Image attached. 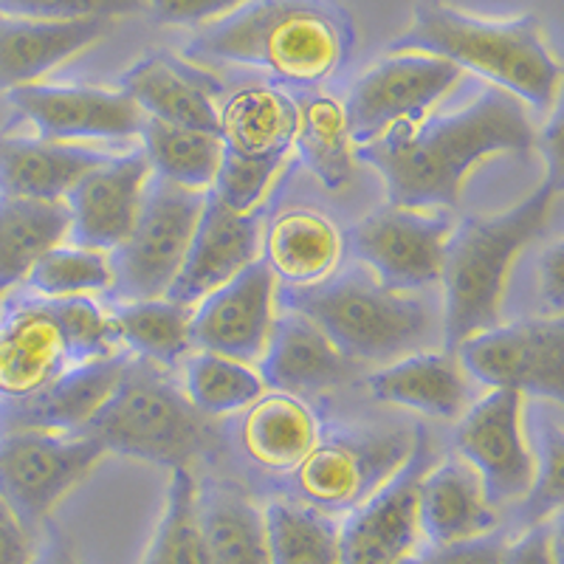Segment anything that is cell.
Returning <instances> with one entry per match:
<instances>
[{
	"label": "cell",
	"mask_w": 564,
	"mask_h": 564,
	"mask_svg": "<svg viewBox=\"0 0 564 564\" xmlns=\"http://www.w3.org/2000/svg\"><path fill=\"white\" fill-rule=\"evenodd\" d=\"M536 133L520 99L500 88L475 102L421 122L395 124L356 148V159L379 173L387 204L437 209L460 200L468 173L488 155L525 153Z\"/></svg>",
	"instance_id": "obj_1"
},
{
	"label": "cell",
	"mask_w": 564,
	"mask_h": 564,
	"mask_svg": "<svg viewBox=\"0 0 564 564\" xmlns=\"http://www.w3.org/2000/svg\"><path fill=\"white\" fill-rule=\"evenodd\" d=\"M350 52V18L327 0H249L186 45V57L265 70L296 88L334 77Z\"/></svg>",
	"instance_id": "obj_2"
},
{
	"label": "cell",
	"mask_w": 564,
	"mask_h": 564,
	"mask_svg": "<svg viewBox=\"0 0 564 564\" xmlns=\"http://www.w3.org/2000/svg\"><path fill=\"white\" fill-rule=\"evenodd\" d=\"M401 52L432 54L460 70H475L539 113H547L558 97L562 65L547 48L536 14L491 20L441 0H421L410 29L390 43V54Z\"/></svg>",
	"instance_id": "obj_3"
},
{
	"label": "cell",
	"mask_w": 564,
	"mask_h": 564,
	"mask_svg": "<svg viewBox=\"0 0 564 564\" xmlns=\"http://www.w3.org/2000/svg\"><path fill=\"white\" fill-rule=\"evenodd\" d=\"M558 189L539 184L525 200L500 215L457 224L443 246V341L452 352L468 336L500 322L508 271L522 249L545 231Z\"/></svg>",
	"instance_id": "obj_4"
},
{
	"label": "cell",
	"mask_w": 564,
	"mask_h": 564,
	"mask_svg": "<svg viewBox=\"0 0 564 564\" xmlns=\"http://www.w3.org/2000/svg\"><path fill=\"white\" fill-rule=\"evenodd\" d=\"M285 308L314 322L336 350L356 361H398L423 347L435 316L406 291L384 289L370 271L352 269L339 276L282 291Z\"/></svg>",
	"instance_id": "obj_5"
},
{
	"label": "cell",
	"mask_w": 564,
	"mask_h": 564,
	"mask_svg": "<svg viewBox=\"0 0 564 564\" xmlns=\"http://www.w3.org/2000/svg\"><path fill=\"white\" fill-rule=\"evenodd\" d=\"M77 435L94 437L105 452L167 466L170 471L189 468L209 443L204 415L159 372V365L144 359H128L113 395Z\"/></svg>",
	"instance_id": "obj_6"
},
{
	"label": "cell",
	"mask_w": 564,
	"mask_h": 564,
	"mask_svg": "<svg viewBox=\"0 0 564 564\" xmlns=\"http://www.w3.org/2000/svg\"><path fill=\"white\" fill-rule=\"evenodd\" d=\"M206 193L170 181H148L139 218L128 238L108 254L113 296L119 302L161 300L178 276L193 231L204 212Z\"/></svg>",
	"instance_id": "obj_7"
},
{
	"label": "cell",
	"mask_w": 564,
	"mask_h": 564,
	"mask_svg": "<svg viewBox=\"0 0 564 564\" xmlns=\"http://www.w3.org/2000/svg\"><path fill=\"white\" fill-rule=\"evenodd\" d=\"M105 449L77 432L0 435V500L29 531L52 520L57 502L94 471Z\"/></svg>",
	"instance_id": "obj_8"
},
{
	"label": "cell",
	"mask_w": 564,
	"mask_h": 564,
	"mask_svg": "<svg viewBox=\"0 0 564 564\" xmlns=\"http://www.w3.org/2000/svg\"><path fill=\"white\" fill-rule=\"evenodd\" d=\"M460 370L491 390L562 401L564 322L562 316L491 325L468 336L455 350Z\"/></svg>",
	"instance_id": "obj_9"
},
{
	"label": "cell",
	"mask_w": 564,
	"mask_h": 564,
	"mask_svg": "<svg viewBox=\"0 0 564 564\" xmlns=\"http://www.w3.org/2000/svg\"><path fill=\"white\" fill-rule=\"evenodd\" d=\"M460 74L449 59L417 52L390 54L367 68L341 105L352 148H361L395 124L421 122L432 105L460 83Z\"/></svg>",
	"instance_id": "obj_10"
},
{
	"label": "cell",
	"mask_w": 564,
	"mask_h": 564,
	"mask_svg": "<svg viewBox=\"0 0 564 564\" xmlns=\"http://www.w3.org/2000/svg\"><path fill=\"white\" fill-rule=\"evenodd\" d=\"M412 441L404 430L316 441L294 466L296 494L322 513L352 511L404 466Z\"/></svg>",
	"instance_id": "obj_11"
},
{
	"label": "cell",
	"mask_w": 564,
	"mask_h": 564,
	"mask_svg": "<svg viewBox=\"0 0 564 564\" xmlns=\"http://www.w3.org/2000/svg\"><path fill=\"white\" fill-rule=\"evenodd\" d=\"M449 220L426 209L379 206L350 229L352 257L392 291H412L441 280Z\"/></svg>",
	"instance_id": "obj_12"
},
{
	"label": "cell",
	"mask_w": 564,
	"mask_h": 564,
	"mask_svg": "<svg viewBox=\"0 0 564 564\" xmlns=\"http://www.w3.org/2000/svg\"><path fill=\"white\" fill-rule=\"evenodd\" d=\"M430 443L417 426L412 452L395 475L339 525V564H398L412 556L421 536L417 488L430 468Z\"/></svg>",
	"instance_id": "obj_13"
},
{
	"label": "cell",
	"mask_w": 564,
	"mask_h": 564,
	"mask_svg": "<svg viewBox=\"0 0 564 564\" xmlns=\"http://www.w3.org/2000/svg\"><path fill=\"white\" fill-rule=\"evenodd\" d=\"M455 446L460 460L475 468L486 500H525L533 482V455L522 426V395L511 390H491L457 421Z\"/></svg>",
	"instance_id": "obj_14"
},
{
	"label": "cell",
	"mask_w": 564,
	"mask_h": 564,
	"mask_svg": "<svg viewBox=\"0 0 564 564\" xmlns=\"http://www.w3.org/2000/svg\"><path fill=\"white\" fill-rule=\"evenodd\" d=\"M7 99L34 124L40 139L85 144V141H124L141 133L144 113L122 90L88 85H20Z\"/></svg>",
	"instance_id": "obj_15"
},
{
	"label": "cell",
	"mask_w": 564,
	"mask_h": 564,
	"mask_svg": "<svg viewBox=\"0 0 564 564\" xmlns=\"http://www.w3.org/2000/svg\"><path fill=\"white\" fill-rule=\"evenodd\" d=\"M276 280L263 260L231 276L218 291L193 305L189 345L200 352L257 365L274 327Z\"/></svg>",
	"instance_id": "obj_16"
},
{
	"label": "cell",
	"mask_w": 564,
	"mask_h": 564,
	"mask_svg": "<svg viewBox=\"0 0 564 564\" xmlns=\"http://www.w3.org/2000/svg\"><path fill=\"white\" fill-rule=\"evenodd\" d=\"M150 181L148 155L130 150L108 155L102 164L79 178L65 195L70 215L68 238L74 246L94 251H113L133 229Z\"/></svg>",
	"instance_id": "obj_17"
},
{
	"label": "cell",
	"mask_w": 564,
	"mask_h": 564,
	"mask_svg": "<svg viewBox=\"0 0 564 564\" xmlns=\"http://www.w3.org/2000/svg\"><path fill=\"white\" fill-rule=\"evenodd\" d=\"M260 246H263V238H260L254 212L251 215L231 212L215 195L206 193L204 212H200L178 276L170 285L167 300L178 305H195L206 294L226 285L231 276H238L240 271L257 263Z\"/></svg>",
	"instance_id": "obj_18"
},
{
	"label": "cell",
	"mask_w": 564,
	"mask_h": 564,
	"mask_svg": "<svg viewBox=\"0 0 564 564\" xmlns=\"http://www.w3.org/2000/svg\"><path fill=\"white\" fill-rule=\"evenodd\" d=\"M124 365H128V356L122 352L70 365L34 395L20 398V401H0V435L83 430L113 395Z\"/></svg>",
	"instance_id": "obj_19"
},
{
	"label": "cell",
	"mask_w": 564,
	"mask_h": 564,
	"mask_svg": "<svg viewBox=\"0 0 564 564\" xmlns=\"http://www.w3.org/2000/svg\"><path fill=\"white\" fill-rule=\"evenodd\" d=\"M68 347L43 296L7 302L0 311V401H20L68 370Z\"/></svg>",
	"instance_id": "obj_20"
},
{
	"label": "cell",
	"mask_w": 564,
	"mask_h": 564,
	"mask_svg": "<svg viewBox=\"0 0 564 564\" xmlns=\"http://www.w3.org/2000/svg\"><path fill=\"white\" fill-rule=\"evenodd\" d=\"M119 90L128 94L148 119L220 135L215 102L218 83L173 54L161 52L139 59L133 68H128Z\"/></svg>",
	"instance_id": "obj_21"
},
{
	"label": "cell",
	"mask_w": 564,
	"mask_h": 564,
	"mask_svg": "<svg viewBox=\"0 0 564 564\" xmlns=\"http://www.w3.org/2000/svg\"><path fill=\"white\" fill-rule=\"evenodd\" d=\"M113 20H29L0 14V90L34 85L88 45L105 37Z\"/></svg>",
	"instance_id": "obj_22"
},
{
	"label": "cell",
	"mask_w": 564,
	"mask_h": 564,
	"mask_svg": "<svg viewBox=\"0 0 564 564\" xmlns=\"http://www.w3.org/2000/svg\"><path fill=\"white\" fill-rule=\"evenodd\" d=\"M352 376V361L345 359L334 341L305 316L289 311L274 319L269 345L260 359V379L276 392L330 390Z\"/></svg>",
	"instance_id": "obj_23"
},
{
	"label": "cell",
	"mask_w": 564,
	"mask_h": 564,
	"mask_svg": "<svg viewBox=\"0 0 564 564\" xmlns=\"http://www.w3.org/2000/svg\"><path fill=\"white\" fill-rule=\"evenodd\" d=\"M417 525L432 547L497 531V511L466 460L449 457L435 468H426L417 488Z\"/></svg>",
	"instance_id": "obj_24"
},
{
	"label": "cell",
	"mask_w": 564,
	"mask_h": 564,
	"mask_svg": "<svg viewBox=\"0 0 564 564\" xmlns=\"http://www.w3.org/2000/svg\"><path fill=\"white\" fill-rule=\"evenodd\" d=\"M105 159L108 153L85 144L0 135V198L65 200L79 178Z\"/></svg>",
	"instance_id": "obj_25"
},
{
	"label": "cell",
	"mask_w": 564,
	"mask_h": 564,
	"mask_svg": "<svg viewBox=\"0 0 564 564\" xmlns=\"http://www.w3.org/2000/svg\"><path fill=\"white\" fill-rule=\"evenodd\" d=\"M260 249L274 280H282L289 289H308L334 276L341 235L322 212L285 209L269 224Z\"/></svg>",
	"instance_id": "obj_26"
},
{
	"label": "cell",
	"mask_w": 564,
	"mask_h": 564,
	"mask_svg": "<svg viewBox=\"0 0 564 564\" xmlns=\"http://www.w3.org/2000/svg\"><path fill=\"white\" fill-rule=\"evenodd\" d=\"M367 390L381 404L404 406L437 421H455L466 412V379L449 352H410L372 372Z\"/></svg>",
	"instance_id": "obj_27"
},
{
	"label": "cell",
	"mask_w": 564,
	"mask_h": 564,
	"mask_svg": "<svg viewBox=\"0 0 564 564\" xmlns=\"http://www.w3.org/2000/svg\"><path fill=\"white\" fill-rule=\"evenodd\" d=\"M224 148L249 159H289L296 130V102L274 85H246L218 108Z\"/></svg>",
	"instance_id": "obj_28"
},
{
	"label": "cell",
	"mask_w": 564,
	"mask_h": 564,
	"mask_svg": "<svg viewBox=\"0 0 564 564\" xmlns=\"http://www.w3.org/2000/svg\"><path fill=\"white\" fill-rule=\"evenodd\" d=\"M316 417L289 392H269L243 410L238 426L240 449L269 471H291L316 443Z\"/></svg>",
	"instance_id": "obj_29"
},
{
	"label": "cell",
	"mask_w": 564,
	"mask_h": 564,
	"mask_svg": "<svg viewBox=\"0 0 564 564\" xmlns=\"http://www.w3.org/2000/svg\"><path fill=\"white\" fill-rule=\"evenodd\" d=\"M65 200L0 198V294L26 282L40 257L68 240Z\"/></svg>",
	"instance_id": "obj_30"
},
{
	"label": "cell",
	"mask_w": 564,
	"mask_h": 564,
	"mask_svg": "<svg viewBox=\"0 0 564 564\" xmlns=\"http://www.w3.org/2000/svg\"><path fill=\"white\" fill-rule=\"evenodd\" d=\"M296 102L294 144L302 164L325 189H345L356 167V148L347 130L345 108L319 90H305Z\"/></svg>",
	"instance_id": "obj_31"
},
{
	"label": "cell",
	"mask_w": 564,
	"mask_h": 564,
	"mask_svg": "<svg viewBox=\"0 0 564 564\" xmlns=\"http://www.w3.org/2000/svg\"><path fill=\"white\" fill-rule=\"evenodd\" d=\"M198 502L206 564H271L263 508L229 488L198 494Z\"/></svg>",
	"instance_id": "obj_32"
},
{
	"label": "cell",
	"mask_w": 564,
	"mask_h": 564,
	"mask_svg": "<svg viewBox=\"0 0 564 564\" xmlns=\"http://www.w3.org/2000/svg\"><path fill=\"white\" fill-rule=\"evenodd\" d=\"M110 334L116 345H124L139 359L153 365H175L189 350V319L193 305L161 296V300L116 302L108 311Z\"/></svg>",
	"instance_id": "obj_33"
},
{
	"label": "cell",
	"mask_w": 564,
	"mask_h": 564,
	"mask_svg": "<svg viewBox=\"0 0 564 564\" xmlns=\"http://www.w3.org/2000/svg\"><path fill=\"white\" fill-rule=\"evenodd\" d=\"M141 153L159 178L178 184L184 189L209 193L215 173L224 159V139L204 130L175 128V124L148 119L141 124Z\"/></svg>",
	"instance_id": "obj_34"
},
{
	"label": "cell",
	"mask_w": 564,
	"mask_h": 564,
	"mask_svg": "<svg viewBox=\"0 0 564 564\" xmlns=\"http://www.w3.org/2000/svg\"><path fill=\"white\" fill-rule=\"evenodd\" d=\"M271 564H339V525L308 506L271 502L265 508Z\"/></svg>",
	"instance_id": "obj_35"
},
{
	"label": "cell",
	"mask_w": 564,
	"mask_h": 564,
	"mask_svg": "<svg viewBox=\"0 0 564 564\" xmlns=\"http://www.w3.org/2000/svg\"><path fill=\"white\" fill-rule=\"evenodd\" d=\"M198 480L189 468L170 471L167 502L141 564H206Z\"/></svg>",
	"instance_id": "obj_36"
},
{
	"label": "cell",
	"mask_w": 564,
	"mask_h": 564,
	"mask_svg": "<svg viewBox=\"0 0 564 564\" xmlns=\"http://www.w3.org/2000/svg\"><path fill=\"white\" fill-rule=\"evenodd\" d=\"M260 372L243 361L226 359L218 352H198L186 361L184 395L200 415L240 412L263 395Z\"/></svg>",
	"instance_id": "obj_37"
},
{
	"label": "cell",
	"mask_w": 564,
	"mask_h": 564,
	"mask_svg": "<svg viewBox=\"0 0 564 564\" xmlns=\"http://www.w3.org/2000/svg\"><path fill=\"white\" fill-rule=\"evenodd\" d=\"M26 285L34 296H43V300L90 296L110 291L113 271L105 251L59 243L57 249L40 257V263L26 276Z\"/></svg>",
	"instance_id": "obj_38"
},
{
	"label": "cell",
	"mask_w": 564,
	"mask_h": 564,
	"mask_svg": "<svg viewBox=\"0 0 564 564\" xmlns=\"http://www.w3.org/2000/svg\"><path fill=\"white\" fill-rule=\"evenodd\" d=\"M533 482L522 500L528 525L547 522L562 508L564 435L556 412H542L533 417Z\"/></svg>",
	"instance_id": "obj_39"
},
{
	"label": "cell",
	"mask_w": 564,
	"mask_h": 564,
	"mask_svg": "<svg viewBox=\"0 0 564 564\" xmlns=\"http://www.w3.org/2000/svg\"><path fill=\"white\" fill-rule=\"evenodd\" d=\"M45 302H48V311L57 319L59 334H63L65 347H68L70 365L113 356L116 341L113 334H110L108 311H102L99 302H94L90 296H65V300Z\"/></svg>",
	"instance_id": "obj_40"
},
{
	"label": "cell",
	"mask_w": 564,
	"mask_h": 564,
	"mask_svg": "<svg viewBox=\"0 0 564 564\" xmlns=\"http://www.w3.org/2000/svg\"><path fill=\"white\" fill-rule=\"evenodd\" d=\"M282 164L285 159H271V155L269 159H249V155H238L224 148V159H220V167L212 181L209 195H215L226 209L251 215L263 204Z\"/></svg>",
	"instance_id": "obj_41"
},
{
	"label": "cell",
	"mask_w": 564,
	"mask_h": 564,
	"mask_svg": "<svg viewBox=\"0 0 564 564\" xmlns=\"http://www.w3.org/2000/svg\"><path fill=\"white\" fill-rule=\"evenodd\" d=\"M148 9V0H0V14L29 20H113Z\"/></svg>",
	"instance_id": "obj_42"
},
{
	"label": "cell",
	"mask_w": 564,
	"mask_h": 564,
	"mask_svg": "<svg viewBox=\"0 0 564 564\" xmlns=\"http://www.w3.org/2000/svg\"><path fill=\"white\" fill-rule=\"evenodd\" d=\"M243 3H249V0H148V9H153L155 20H161V23L195 26V23L224 18Z\"/></svg>",
	"instance_id": "obj_43"
},
{
	"label": "cell",
	"mask_w": 564,
	"mask_h": 564,
	"mask_svg": "<svg viewBox=\"0 0 564 564\" xmlns=\"http://www.w3.org/2000/svg\"><path fill=\"white\" fill-rule=\"evenodd\" d=\"M506 547L508 539L502 533L491 531L475 539L452 542V545L432 547L426 558H430V564H502Z\"/></svg>",
	"instance_id": "obj_44"
},
{
	"label": "cell",
	"mask_w": 564,
	"mask_h": 564,
	"mask_svg": "<svg viewBox=\"0 0 564 564\" xmlns=\"http://www.w3.org/2000/svg\"><path fill=\"white\" fill-rule=\"evenodd\" d=\"M502 564H558V531L556 522L528 525L520 539L508 542Z\"/></svg>",
	"instance_id": "obj_45"
},
{
	"label": "cell",
	"mask_w": 564,
	"mask_h": 564,
	"mask_svg": "<svg viewBox=\"0 0 564 564\" xmlns=\"http://www.w3.org/2000/svg\"><path fill=\"white\" fill-rule=\"evenodd\" d=\"M37 536L0 500V564H32Z\"/></svg>",
	"instance_id": "obj_46"
},
{
	"label": "cell",
	"mask_w": 564,
	"mask_h": 564,
	"mask_svg": "<svg viewBox=\"0 0 564 564\" xmlns=\"http://www.w3.org/2000/svg\"><path fill=\"white\" fill-rule=\"evenodd\" d=\"M564 246L553 243L539 257V296L545 300L551 316H562L564 308V282H562Z\"/></svg>",
	"instance_id": "obj_47"
},
{
	"label": "cell",
	"mask_w": 564,
	"mask_h": 564,
	"mask_svg": "<svg viewBox=\"0 0 564 564\" xmlns=\"http://www.w3.org/2000/svg\"><path fill=\"white\" fill-rule=\"evenodd\" d=\"M43 542L34 547V558L32 564H79L77 556H74V545H70V539L54 525L52 520L45 522L43 528Z\"/></svg>",
	"instance_id": "obj_48"
},
{
	"label": "cell",
	"mask_w": 564,
	"mask_h": 564,
	"mask_svg": "<svg viewBox=\"0 0 564 564\" xmlns=\"http://www.w3.org/2000/svg\"><path fill=\"white\" fill-rule=\"evenodd\" d=\"M542 153L547 159V167H551V175H547V184L562 189V116H553L551 124L542 133Z\"/></svg>",
	"instance_id": "obj_49"
},
{
	"label": "cell",
	"mask_w": 564,
	"mask_h": 564,
	"mask_svg": "<svg viewBox=\"0 0 564 564\" xmlns=\"http://www.w3.org/2000/svg\"><path fill=\"white\" fill-rule=\"evenodd\" d=\"M398 564H430V558H426V556H415V553H412V556L401 558V562H398Z\"/></svg>",
	"instance_id": "obj_50"
},
{
	"label": "cell",
	"mask_w": 564,
	"mask_h": 564,
	"mask_svg": "<svg viewBox=\"0 0 564 564\" xmlns=\"http://www.w3.org/2000/svg\"><path fill=\"white\" fill-rule=\"evenodd\" d=\"M0 311H3V294H0Z\"/></svg>",
	"instance_id": "obj_51"
}]
</instances>
